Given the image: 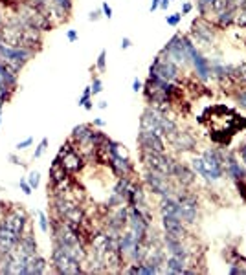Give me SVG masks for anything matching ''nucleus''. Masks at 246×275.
I'll use <instances>...</instances> for the list:
<instances>
[{
	"instance_id": "obj_1",
	"label": "nucleus",
	"mask_w": 246,
	"mask_h": 275,
	"mask_svg": "<svg viewBox=\"0 0 246 275\" xmlns=\"http://www.w3.org/2000/svg\"><path fill=\"white\" fill-rule=\"evenodd\" d=\"M52 270L55 274H83V261H79L72 251L61 244H54L52 248Z\"/></svg>"
},
{
	"instance_id": "obj_2",
	"label": "nucleus",
	"mask_w": 246,
	"mask_h": 275,
	"mask_svg": "<svg viewBox=\"0 0 246 275\" xmlns=\"http://www.w3.org/2000/svg\"><path fill=\"white\" fill-rule=\"evenodd\" d=\"M35 50H30L26 46H11L7 42L0 41V59L7 63L11 66V70H15L17 73L35 57Z\"/></svg>"
},
{
	"instance_id": "obj_3",
	"label": "nucleus",
	"mask_w": 246,
	"mask_h": 275,
	"mask_svg": "<svg viewBox=\"0 0 246 275\" xmlns=\"http://www.w3.org/2000/svg\"><path fill=\"white\" fill-rule=\"evenodd\" d=\"M202 162H204V180L208 184H215L224 176V150H219L215 147H208L200 152Z\"/></svg>"
},
{
	"instance_id": "obj_4",
	"label": "nucleus",
	"mask_w": 246,
	"mask_h": 275,
	"mask_svg": "<svg viewBox=\"0 0 246 275\" xmlns=\"http://www.w3.org/2000/svg\"><path fill=\"white\" fill-rule=\"evenodd\" d=\"M182 42L186 46V52L189 55V61H191V66L197 72V79L202 81V83H208L211 79V68H210V59H206L204 55L200 54V50L195 46V42L191 41L189 35H182Z\"/></svg>"
},
{
	"instance_id": "obj_5",
	"label": "nucleus",
	"mask_w": 246,
	"mask_h": 275,
	"mask_svg": "<svg viewBox=\"0 0 246 275\" xmlns=\"http://www.w3.org/2000/svg\"><path fill=\"white\" fill-rule=\"evenodd\" d=\"M144 186L149 189V193L156 195L158 198L169 197V195H174V193H176L171 176L160 174V173H156V171H149V169H145Z\"/></svg>"
},
{
	"instance_id": "obj_6",
	"label": "nucleus",
	"mask_w": 246,
	"mask_h": 275,
	"mask_svg": "<svg viewBox=\"0 0 246 275\" xmlns=\"http://www.w3.org/2000/svg\"><path fill=\"white\" fill-rule=\"evenodd\" d=\"M140 158L145 169L156 171L160 174L171 176V169H173V158L167 152H155V150H140Z\"/></svg>"
},
{
	"instance_id": "obj_7",
	"label": "nucleus",
	"mask_w": 246,
	"mask_h": 275,
	"mask_svg": "<svg viewBox=\"0 0 246 275\" xmlns=\"http://www.w3.org/2000/svg\"><path fill=\"white\" fill-rule=\"evenodd\" d=\"M160 55L169 61H173L178 68H182V66H191V61H189L186 46H184V42H182L180 33H174V35L169 39L167 44H165L162 48V52H160Z\"/></svg>"
},
{
	"instance_id": "obj_8",
	"label": "nucleus",
	"mask_w": 246,
	"mask_h": 275,
	"mask_svg": "<svg viewBox=\"0 0 246 275\" xmlns=\"http://www.w3.org/2000/svg\"><path fill=\"white\" fill-rule=\"evenodd\" d=\"M176 200L180 202V207H182V215L180 218L184 220L186 226H195L198 220V200L195 195L187 191L186 187H182L180 191L174 193Z\"/></svg>"
},
{
	"instance_id": "obj_9",
	"label": "nucleus",
	"mask_w": 246,
	"mask_h": 275,
	"mask_svg": "<svg viewBox=\"0 0 246 275\" xmlns=\"http://www.w3.org/2000/svg\"><path fill=\"white\" fill-rule=\"evenodd\" d=\"M149 75H156V77H160L165 83H174L178 79V75H180V68L174 65L173 61L165 59V57L158 54L149 66Z\"/></svg>"
},
{
	"instance_id": "obj_10",
	"label": "nucleus",
	"mask_w": 246,
	"mask_h": 275,
	"mask_svg": "<svg viewBox=\"0 0 246 275\" xmlns=\"http://www.w3.org/2000/svg\"><path fill=\"white\" fill-rule=\"evenodd\" d=\"M2 224H4L7 229H11L13 233L20 235V237L30 229V218H28V215H26L24 207H20V206H13V207H9L6 216L2 218Z\"/></svg>"
},
{
	"instance_id": "obj_11",
	"label": "nucleus",
	"mask_w": 246,
	"mask_h": 275,
	"mask_svg": "<svg viewBox=\"0 0 246 275\" xmlns=\"http://www.w3.org/2000/svg\"><path fill=\"white\" fill-rule=\"evenodd\" d=\"M193 42H200L204 46H210L215 39V24L210 22L206 17H198L191 22V33H189Z\"/></svg>"
},
{
	"instance_id": "obj_12",
	"label": "nucleus",
	"mask_w": 246,
	"mask_h": 275,
	"mask_svg": "<svg viewBox=\"0 0 246 275\" xmlns=\"http://www.w3.org/2000/svg\"><path fill=\"white\" fill-rule=\"evenodd\" d=\"M138 147L140 150H155V152H165L167 150L165 138H162L160 134H156L153 131H145V129H140L138 132Z\"/></svg>"
},
{
	"instance_id": "obj_13",
	"label": "nucleus",
	"mask_w": 246,
	"mask_h": 275,
	"mask_svg": "<svg viewBox=\"0 0 246 275\" xmlns=\"http://www.w3.org/2000/svg\"><path fill=\"white\" fill-rule=\"evenodd\" d=\"M167 143L173 147L176 152H191L197 147V138L189 131H178L174 136L167 139Z\"/></svg>"
},
{
	"instance_id": "obj_14",
	"label": "nucleus",
	"mask_w": 246,
	"mask_h": 275,
	"mask_svg": "<svg viewBox=\"0 0 246 275\" xmlns=\"http://www.w3.org/2000/svg\"><path fill=\"white\" fill-rule=\"evenodd\" d=\"M162 227H164V233L173 235V237H178V239H184L189 233H187V226L184 224L180 216H174V215H162Z\"/></svg>"
},
{
	"instance_id": "obj_15",
	"label": "nucleus",
	"mask_w": 246,
	"mask_h": 275,
	"mask_svg": "<svg viewBox=\"0 0 246 275\" xmlns=\"http://www.w3.org/2000/svg\"><path fill=\"white\" fill-rule=\"evenodd\" d=\"M171 178L178 184L180 187H189L195 184V178H197V174L193 173V169L189 165L182 162H173V169H171Z\"/></svg>"
},
{
	"instance_id": "obj_16",
	"label": "nucleus",
	"mask_w": 246,
	"mask_h": 275,
	"mask_svg": "<svg viewBox=\"0 0 246 275\" xmlns=\"http://www.w3.org/2000/svg\"><path fill=\"white\" fill-rule=\"evenodd\" d=\"M61 163H63V167L66 169L68 174H76L79 171H83L84 163H86V156L76 147V149H72L68 154H65L61 158Z\"/></svg>"
},
{
	"instance_id": "obj_17",
	"label": "nucleus",
	"mask_w": 246,
	"mask_h": 275,
	"mask_svg": "<svg viewBox=\"0 0 246 275\" xmlns=\"http://www.w3.org/2000/svg\"><path fill=\"white\" fill-rule=\"evenodd\" d=\"M22 255H26L28 259L35 257V255H39V246H37V240L35 237L31 235V231L28 229L22 237H20V242H18V248H17Z\"/></svg>"
},
{
	"instance_id": "obj_18",
	"label": "nucleus",
	"mask_w": 246,
	"mask_h": 275,
	"mask_svg": "<svg viewBox=\"0 0 246 275\" xmlns=\"http://www.w3.org/2000/svg\"><path fill=\"white\" fill-rule=\"evenodd\" d=\"M160 215H174V216H180L182 215V207H180V202L176 200L174 195H169V197H164L160 198Z\"/></svg>"
},
{
	"instance_id": "obj_19",
	"label": "nucleus",
	"mask_w": 246,
	"mask_h": 275,
	"mask_svg": "<svg viewBox=\"0 0 246 275\" xmlns=\"http://www.w3.org/2000/svg\"><path fill=\"white\" fill-rule=\"evenodd\" d=\"M226 0H197V9L200 13V17H210V13H219L224 9Z\"/></svg>"
},
{
	"instance_id": "obj_20",
	"label": "nucleus",
	"mask_w": 246,
	"mask_h": 275,
	"mask_svg": "<svg viewBox=\"0 0 246 275\" xmlns=\"http://www.w3.org/2000/svg\"><path fill=\"white\" fill-rule=\"evenodd\" d=\"M237 11H239V9L224 6V9H221V11L215 15V26L217 28H221V30H226V28H230V26H234Z\"/></svg>"
},
{
	"instance_id": "obj_21",
	"label": "nucleus",
	"mask_w": 246,
	"mask_h": 275,
	"mask_svg": "<svg viewBox=\"0 0 246 275\" xmlns=\"http://www.w3.org/2000/svg\"><path fill=\"white\" fill-rule=\"evenodd\" d=\"M187 264H189V261H186V259L169 255V257H165V263H164V266H165L164 272H165V274H174V275L186 274Z\"/></svg>"
},
{
	"instance_id": "obj_22",
	"label": "nucleus",
	"mask_w": 246,
	"mask_h": 275,
	"mask_svg": "<svg viewBox=\"0 0 246 275\" xmlns=\"http://www.w3.org/2000/svg\"><path fill=\"white\" fill-rule=\"evenodd\" d=\"M0 77L4 79V83L7 84V88L9 90H15L18 88V73L15 70H11V66L4 63V61L0 59Z\"/></svg>"
},
{
	"instance_id": "obj_23",
	"label": "nucleus",
	"mask_w": 246,
	"mask_h": 275,
	"mask_svg": "<svg viewBox=\"0 0 246 275\" xmlns=\"http://www.w3.org/2000/svg\"><path fill=\"white\" fill-rule=\"evenodd\" d=\"M48 268H50L48 261L41 257V255L28 259V275H42L48 272Z\"/></svg>"
},
{
	"instance_id": "obj_24",
	"label": "nucleus",
	"mask_w": 246,
	"mask_h": 275,
	"mask_svg": "<svg viewBox=\"0 0 246 275\" xmlns=\"http://www.w3.org/2000/svg\"><path fill=\"white\" fill-rule=\"evenodd\" d=\"M230 81L235 84H246V63L232 66V73H230Z\"/></svg>"
},
{
	"instance_id": "obj_25",
	"label": "nucleus",
	"mask_w": 246,
	"mask_h": 275,
	"mask_svg": "<svg viewBox=\"0 0 246 275\" xmlns=\"http://www.w3.org/2000/svg\"><path fill=\"white\" fill-rule=\"evenodd\" d=\"M78 105H79V107H83L84 110H92V108H94V101H92V88H90V86H86V88L83 90L81 97L78 99Z\"/></svg>"
},
{
	"instance_id": "obj_26",
	"label": "nucleus",
	"mask_w": 246,
	"mask_h": 275,
	"mask_svg": "<svg viewBox=\"0 0 246 275\" xmlns=\"http://www.w3.org/2000/svg\"><path fill=\"white\" fill-rule=\"evenodd\" d=\"M37 220H39V227L42 233H50V220L44 211H37Z\"/></svg>"
},
{
	"instance_id": "obj_27",
	"label": "nucleus",
	"mask_w": 246,
	"mask_h": 275,
	"mask_svg": "<svg viewBox=\"0 0 246 275\" xmlns=\"http://www.w3.org/2000/svg\"><path fill=\"white\" fill-rule=\"evenodd\" d=\"M235 105L243 108V110H246V86H243V88L235 92Z\"/></svg>"
},
{
	"instance_id": "obj_28",
	"label": "nucleus",
	"mask_w": 246,
	"mask_h": 275,
	"mask_svg": "<svg viewBox=\"0 0 246 275\" xmlns=\"http://www.w3.org/2000/svg\"><path fill=\"white\" fill-rule=\"evenodd\" d=\"M50 145V139L48 138H42L41 141H39V145L35 147V152H33V160H37V158H41L44 152H46V149H48Z\"/></svg>"
},
{
	"instance_id": "obj_29",
	"label": "nucleus",
	"mask_w": 246,
	"mask_h": 275,
	"mask_svg": "<svg viewBox=\"0 0 246 275\" xmlns=\"http://www.w3.org/2000/svg\"><path fill=\"white\" fill-rule=\"evenodd\" d=\"M52 4H55L57 7H61L65 13H72V7H74V0H50Z\"/></svg>"
},
{
	"instance_id": "obj_30",
	"label": "nucleus",
	"mask_w": 246,
	"mask_h": 275,
	"mask_svg": "<svg viewBox=\"0 0 246 275\" xmlns=\"http://www.w3.org/2000/svg\"><path fill=\"white\" fill-rule=\"evenodd\" d=\"M28 184H30L31 187H33V191H35L37 187L41 186V173L39 171H31L30 174H28Z\"/></svg>"
},
{
	"instance_id": "obj_31",
	"label": "nucleus",
	"mask_w": 246,
	"mask_h": 275,
	"mask_svg": "<svg viewBox=\"0 0 246 275\" xmlns=\"http://www.w3.org/2000/svg\"><path fill=\"white\" fill-rule=\"evenodd\" d=\"M96 68L99 72H105V70H107V50H101V52H99L97 61H96Z\"/></svg>"
},
{
	"instance_id": "obj_32",
	"label": "nucleus",
	"mask_w": 246,
	"mask_h": 275,
	"mask_svg": "<svg viewBox=\"0 0 246 275\" xmlns=\"http://www.w3.org/2000/svg\"><path fill=\"white\" fill-rule=\"evenodd\" d=\"M90 88H92V96H97L103 92V81L97 75H92V83H90Z\"/></svg>"
},
{
	"instance_id": "obj_33",
	"label": "nucleus",
	"mask_w": 246,
	"mask_h": 275,
	"mask_svg": "<svg viewBox=\"0 0 246 275\" xmlns=\"http://www.w3.org/2000/svg\"><path fill=\"white\" fill-rule=\"evenodd\" d=\"M182 17H184L182 13H173V15H167V17H165V22H167L169 26H173V28H176V26H178V24L182 22Z\"/></svg>"
},
{
	"instance_id": "obj_34",
	"label": "nucleus",
	"mask_w": 246,
	"mask_h": 275,
	"mask_svg": "<svg viewBox=\"0 0 246 275\" xmlns=\"http://www.w3.org/2000/svg\"><path fill=\"white\" fill-rule=\"evenodd\" d=\"M235 24L246 30V7H243V9L237 11V15H235Z\"/></svg>"
},
{
	"instance_id": "obj_35",
	"label": "nucleus",
	"mask_w": 246,
	"mask_h": 275,
	"mask_svg": "<svg viewBox=\"0 0 246 275\" xmlns=\"http://www.w3.org/2000/svg\"><path fill=\"white\" fill-rule=\"evenodd\" d=\"M235 189L239 193L241 200L246 202V180H237V182H235Z\"/></svg>"
},
{
	"instance_id": "obj_36",
	"label": "nucleus",
	"mask_w": 246,
	"mask_h": 275,
	"mask_svg": "<svg viewBox=\"0 0 246 275\" xmlns=\"http://www.w3.org/2000/svg\"><path fill=\"white\" fill-rule=\"evenodd\" d=\"M31 145H33V138L28 136V138H24L22 141H18V143L15 145V149H17V150H26V149H30Z\"/></svg>"
},
{
	"instance_id": "obj_37",
	"label": "nucleus",
	"mask_w": 246,
	"mask_h": 275,
	"mask_svg": "<svg viewBox=\"0 0 246 275\" xmlns=\"http://www.w3.org/2000/svg\"><path fill=\"white\" fill-rule=\"evenodd\" d=\"M7 160H9V162H11L13 165H18V167H22V169H28V165H26L24 160H20V158H18V156L15 154V152H11V154L7 156Z\"/></svg>"
},
{
	"instance_id": "obj_38",
	"label": "nucleus",
	"mask_w": 246,
	"mask_h": 275,
	"mask_svg": "<svg viewBox=\"0 0 246 275\" xmlns=\"http://www.w3.org/2000/svg\"><path fill=\"white\" fill-rule=\"evenodd\" d=\"M230 274L232 275H245L246 274V270L241 266V264H237V263H232L230 264V270H228Z\"/></svg>"
},
{
	"instance_id": "obj_39",
	"label": "nucleus",
	"mask_w": 246,
	"mask_h": 275,
	"mask_svg": "<svg viewBox=\"0 0 246 275\" xmlns=\"http://www.w3.org/2000/svg\"><path fill=\"white\" fill-rule=\"evenodd\" d=\"M18 187H20V191L24 193L26 197H30L31 193H33V187L28 184V180H20V182H18Z\"/></svg>"
},
{
	"instance_id": "obj_40",
	"label": "nucleus",
	"mask_w": 246,
	"mask_h": 275,
	"mask_svg": "<svg viewBox=\"0 0 246 275\" xmlns=\"http://www.w3.org/2000/svg\"><path fill=\"white\" fill-rule=\"evenodd\" d=\"M101 13H103V17L105 18H112V7L108 6V2H101Z\"/></svg>"
},
{
	"instance_id": "obj_41",
	"label": "nucleus",
	"mask_w": 246,
	"mask_h": 275,
	"mask_svg": "<svg viewBox=\"0 0 246 275\" xmlns=\"http://www.w3.org/2000/svg\"><path fill=\"white\" fill-rule=\"evenodd\" d=\"M101 17H103L101 7H99V9H92V11L88 13V20H90V22H96V20H99Z\"/></svg>"
},
{
	"instance_id": "obj_42",
	"label": "nucleus",
	"mask_w": 246,
	"mask_h": 275,
	"mask_svg": "<svg viewBox=\"0 0 246 275\" xmlns=\"http://www.w3.org/2000/svg\"><path fill=\"white\" fill-rule=\"evenodd\" d=\"M237 156H239L241 162H243V165L246 167V141L239 147V150H237Z\"/></svg>"
},
{
	"instance_id": "obj_43",
	"label": "nucleus",
	"mask_w": 246,
	"mask_h": 275,
	"mask_svg": "<svg viewBox=\"0 0 246 275\" xmlns=\"http://www.w3.org/2000/svg\"><path fill=\"white\" fill-rule=\"evenodd\" d=\"M142 90H144V83H142L138 77H134V81H132V92L138 94V92H142Z\"/></svg>"
},
{
	"instance_id": "obj_44",
	"label": "nucleus",
	"mask_w": 246,
	"mask_h": 275,
	"mask_svg": "<svg viewBox=\"0 0 246 275\" xmlns=\"http://www.w3.org/2000/svg\"><path fill=\"white\" fill-rule=\"evenodd\" d=\"M66 39H68L70 42H76L79 39L78 31H76V30H68V31H66Z\"/></svg>"
},
{
	"instance_id": "obj_45",
	"label": "nucleus",
	"mask_w": 246,
	"mask_h": 275,
	"mask_svg": "<svg viewBox=\"0 0 246 275\" xmlns=\"http://www.w3.org/2000/svg\"><path fill=\"white\" fill-rule=\"evenodd\" d=\"M193 11V4L191 2H184V4H182V15H187V13H191Z\"/></svg>"
},
{
	"instance_id": "obj_46",
	"label": "nucleus",
	"mask_w": 246,
	"mask_h": 275,
	"mask_svg": "<svg viewBox=\"0 0 246 275\" xmlns=\"http://www.w3.org/2000/svg\"><path fill=\"white\" fill-rule=\"evenodd\" d=\"M121 50H129L132 46V41L131 39H129V37H123V39H121Z\"/></svg>"
},
{
	"instance_id": "obj_47",
	"label": "nucleus",
	"mask_w": 246,
	"mask_h": 275,
	"mask_svg": "<svg viewBox=\"0 0 246 275\" xmlns=\"http://www.w3.org/2000/svg\"><path fill=\"white\" fill-rule=\"evenodd\" d=\"M92 127H97V129H101V127H105V120H101V118H96V120L92 121Z\"/></svg>"
},
{
	"instance_id": "obj_48",
	"label": "nucleus",
	"mask_w": 246,
	"mask_h": 275,
	"mask_svg": "<svg viewBox=\"0 0 246 275\" xmlns=\"http://www.w3.org/2000/svg\"><path fill=\"white\" fill-rule=\"evenodd\" d=\"M156 9H160V0H153V2H151L149 11L153 13V11H156Z\"/></svg>"
},
{
	"instance_id": "obj_49",
	"label": "nucleus",
	"mask_w": 246,
	"mask_h": 275,
	"mask_svg": "<svg viewBox=\"0 0 246 275\" xmlns=\"http://www.w3.org/2000/svg\"><path fill=\"white\" fill-rule=\"evenodd\" d=\"M169 6H171V0H160V9H164V11H165Z\"/></svg>"
},
{
	"instance_id": "obj_50",
	"label": "nucleus",
	"mask_w": 246,
	"mask_h": 275,
	"mask_svg": "<svg viewBox=\"0 0 246 275\" xmlns=\"http://www.w3.org/2000/svg\"><path fill=\"white\" fill-rule=\"evenodd\" d=\"M4 24H6V20H4V13H2V9H0V33H2V28H4Z\"/></svg>"
},
{
	"instance_id": "obj_51",
	"label": "nucleus",
	"mask_w": 246,
	"mask_h": 275,
	"mask_svg": "<svg viewBox=\"0 0 246 275\" xmlns=\"http://www.w3.org/2000/svg\"><path fill=\"white\" fill-rule=\"evenodd\" d=\"M107 107H108L107 101H99V103H97V108H99V110H105Z\"/></svg>"
},
{
	"instance_id": "obj_52",
	"label": "nucleus",
	"mask_w": 246,
	"mask_h": 275,
	"mask_svg": "<svg viewBox=\"0 0 246 275\" xmlns=\"http://www.w3.org/2000/svg\"><path fill=\"white\" fill-rule=\"evenodd\" d=\"M243 129H246V118H243Z\"/></svg>"
},
{
	"instance_id": "obj_53",
	"label": "nucleus",
	"mask_w": 246,
	"mask_h": 275,
	"mask_svg": "<svg viewBox=\"0 0 246 275\" xmlns=\"http://www.w3.org/2000/svg\"><path fill=\"white\" fill-rule=\"evenodd\" d=\"M0 127H2V110H0Z\"/></svg>"
},
{
	"instance_id": "obj_54",
	"label": "nucleus",
	"mask_w": 246,
	"mask_h": 275,
	"mask_svg": "<svg viewBox=\"0 0 246 275\" xmlns=\"http://www.w3.org/2000/svg\"><path fill=\"white\" fill-rule=\"evenodd\" d=\"M245 7H246V0H245Z\"/></svg>"
}]
</instances>
